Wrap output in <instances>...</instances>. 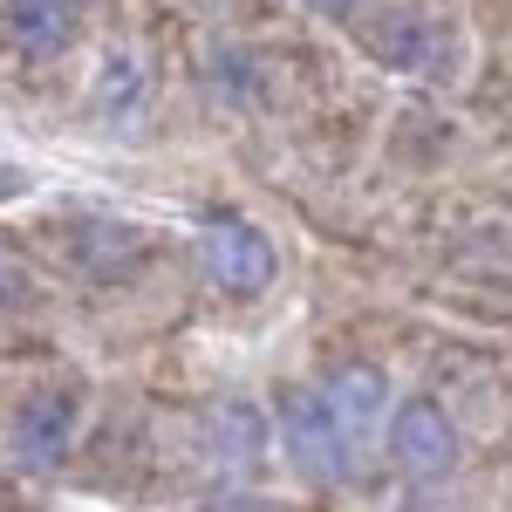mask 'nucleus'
Here are the masks:
<instances>
[{
  "instance_id": "1a4fd4ad",
  "label": "nucleus",
  "mask_w": 512,
  "mask_h": 512,
  "mask_svg": "<svg viewBox=\"0 0 512 512\" xmlns=\"http://www.w3.org/2000/svg\"><path fill=\"white\" fill-rule=\"evenodd\" d=\"M137 96H144V69H137V55H110L103 76H96V110H103V117H130Z\"/></svg>"
},
{
  "instance_id": "423d86ee",
  "label": "nucleus",
  "mask_w": 512,
  "mask_h": 512,
  "mask_svg": "<svg viewBox=\"0 0 512 512\" xmlns=\"http://www.w3.org/2000/svg\"><path fill=\"white\" fill-rule=\"evenodd\" d=\"M362 48H369L383 69H437L444 35H437V21H424L417 7H390L383 21L362 28Z\"/></svg>"
},
{
  "instance_id": "0eeeda50",
  "label": "nucleus",
  "mask_w": 512,
  "mask_h": 512,
  "mask_svg": "<svg viewBox=\"0 0 512 512\" xmlns=\"http://www.w3.org/2000/svg\"><path fill=\"white\" fill-rule=\"evenodd\" d=\"M321 403H328V417L349 431V444L383 424V403H390V383H383V369H369V362H349V369H335L328 383H321Z\"/></svg>"
},
{
  "instance_id": "9d476101",
  "label": "nucleus",
  "mask_w": 512,
  "mask_h": 512,
  "mask_svg": "<svg viewBox=\"0 0 512 512\" xmlns=\"http://www.w3.org/2000/svg\"><path fill=\"white\" fill-rule=\"evenodd\" d=\"M308 7H321V14H349L355 0H308Z\"/></svg>"
},
{
  "instance_id": "20e7f679",
  "label": "nucleus",
  "mask_w": 512,
  "mask_h": 512,
  "mask_svg": "<svg viewBox=\"0 0 512 512\" xmlns=\"http://www.w3.org/2000/svg\"><path fill=\"white\" fill-rule=\"evenodd\" d=\"M267 444H274V431H267L260 403H246V396H226V403L205 417V431H198V451H205V465L219 478L253 472V465L267 458Z\"/></svg>"
},
{
  "instance_id": "39448f33",
  "label": "nucleus",
  "mask_w": 512,
  "mask_h": 512,
  "mask_svg": "<svg viewBox=\"0 0 512 512\" xmlns=\"http://www.w3.org/2000/svg\"><path fill=\"white\" fill-rule=\"evenodd\" d=\"M76 417H82V396L69 383H41L21 410H14V451L28 458V465H55V458H69V444H76Z\"/></svg>"
},
{
  "instance_id": "f03ea898",
  "label": "nucleus",
  "mask_w": 512,
  "mask_h": 512,
  "mask_svg": "<svg viewBox=\"0 0 512 512\" xmlns=\"http://www.w3.org/2000/svg\"><path fill=\"white\" fill-rule=\"evenodd\" d=\"M280 444H287L294 472L315 478V485H335V478H349L355 444H349V431L328 417L321 390H287V396H280Z\"/></svg>"
},
{
  "instance_id": "6e6552de",
  "label": "nucleus",
  "mask_w": 512,
  "mask_h": 512,
  "mask_svg": "<svg viewBox=\"0 0 512 512\" xmlns=\"http://www.w3.org/2000/svg\"><path fill=\"white\" fill-rule=\"evenodd\" d=\"M0 28L14 48H28V55H55V48H69L82 28V0H0Z\"/></svg>"
},
{
  "instance_id": "9b49d317",
  "label": "nucleus",
  "mask_w": 512,
  "mask_h": 512,
  "mask_svg": "<svg viewBox=\"0 0 512 512\" xmlns=\"http://www.w3.org/2000/svg\"><path fill=\"white\" fill-rule=\"evenodd\" d=\"M219 512H274V506H253V499H226Z\"/></svg>"
},
{
  "instance_id": "7ed1b4c3",
  "label": "nucleus",
  "mask_w": 512,
  "mask_h": 512,
  "mask_svg": "<svg viewBox=\"0 0 512 512\" xmlns=\"http://www.w3.org/2000/svg\"><path fill=\"white\" fill-rule=\"evenodd\" d=\"M390 458L410 478H444L458 465V424L437 410L431 396H417V403H403L390 417Z\"/></svg>"
},
{
  "instance_id": "f257e3e1",
  "label": "nucleus",
  "mask_w": 512,
  "mask_h": 512,
  "mask_svg": "<svg viewBox=\"0 0 512 512\" xmlns=\"http://www.w3.org/2000/svg\"><path fill=\"white\" fill-rule=\"evenodd\" d=\"M198 267H205V280L219 294H239V301L267 294L274 287V239L253 219H239V212H212L198 226Z\"/></svg>"
}]
</instances>
